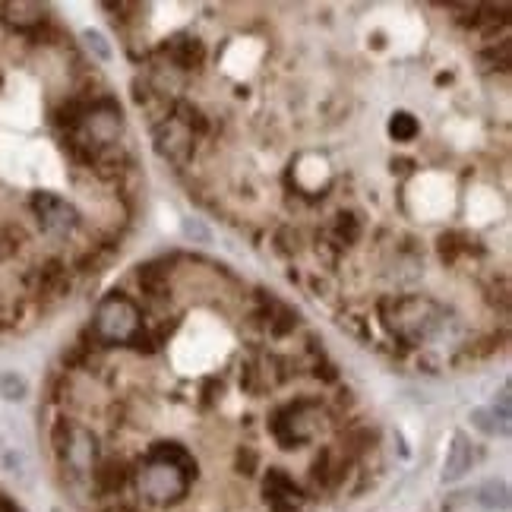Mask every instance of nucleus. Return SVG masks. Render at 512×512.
<instances>
[{"instance_id":"nucleus-1","label":"nucleus","mask_w":512,"mask_h":512,"mask_svg":"<svg viewBox=\"0 0 512 512\" xmlns=\"http://www.w3.org/2000/svg\"><path fill=\"white\" fill-rule=\"evenodd\" d=\"M140 329H143V313L124 291H111L98 301L92 317V342L98 348L127 345Z\"/></svg>"},{"instance_id":"nucleus-4","label":"nucleus","mask_w":512,"mask_h":512,"mask_svg":"<svg viewBox=\"0 0 512 512\" xmlns=\"http://www.w3.org/2000/svg\"><path fill=\"white\" fill-rule=\"evenodd\" d=\"M152 140H155V152L174 168H184L193 159V136L177 121H171V117L162 124H152Z\"/></svg>"},{"instance_id":"nucleus-20","label":"nucleus","mask_w":512,"mask_h":512,"mask_svg":"<svg viewBox=\"0 0 512 512\" xmlns=\"http://www.w3.org/2000/svg\"><path fill=\"white\" fill-rule=\"evenodd\" d=\"M418 367H424V373H437L440 361L433 358V354H424V358H418Z\"/></svg>"},{"instance_id":"nucleus-11","label":"nucleus","mask_w":512,"mask_h":512,"mask_svg":"<svg viewBox=\"0 0 512 512\" xmlns=\"http://www.w3.org/2000/svg\"><path fill=\"white\" fill-rule=\"evenodd\" d=\"M272 250L285 256V260H294V256H301L304 253V234L301 228H294V225H279L272 231Z\"/></svg>"},{"instance_id":"nucleus-3","label":"nucleus","mask_w":512,"mask_h":512,"mask_svg":"<svg viewBox=\"0 0 512 512\" xmlns=\"http://www.w3.org/2000/svg\"><path fill=\"white\" fill-rule=\"evenodd\" d=\"M313 411H320V399H298V402H288L279 411H272L269 433L275 437V443L282 449H298L310 443L313 433H317V424L310 418Z\"/></svg>"},{"instance_id":"nucleus-5","label":"nucleus","mask_w":512,"mask_h":512,"mask_svg":"<svg viewBox=\"0 0 512 512\" xmlns=\"http://www.w3.org/2000/svg\"><path fill=\"white\" fill-rule=\"evenodd\" d=\"M263 494L272 512H301L304 506V490L294 484V478L282 468H272L263 481Z\"/></svg>"},{"instance_id":"nucleus-10","label":"nucleus","mask_w":512,"mask_h":512,"mask_svg":"<svg viewBox=\"0 0 512 512\" xmlns=\"http://www.w3.org/2000/svg\"><path fill=\"white\" fill-rule=\"evenodd\" d=\"M471 465H475V456H471V443H468V437L465 433H456L452 437V446H449V452H446V465H443V481H459V478H465L468 471H471Z\"/></svg>"},{"instance_id":"nucleus-9","label":"nucleus","mask_w":512,"mask_h":512,"mask_svg":"<svg viewBox=\"0 0 512 512\" xmlns=\"http://www.w3.org/2000/svg\"><path fill=\"white\" fill-rule=\"evenodd\" d=\"M146 459L149 462H165V465L181 468V471H187L190 478L200 475V465H196L193 452L184 443H155V446H149Z\"/></svg>"},{"instance_id":"nucleus-17","label":"nucleus","mask_w":512,"mask_h":512,"mask_svg":"<svg viewBox=\"0 0 512 512\" xmlns=\"http://www.w3.org/2000/svg\"><path fill=\"white\" fill-rule=\"evenodd\" d=\"M184 238L193 244H212V231L200 222V219H184Z\"/></svg>"},{"instance_id":"nucleus-16","label":"nucleus","mask_w":512,"mask_h":512,"mask_svg":"<svg viewBox=\"0 0 512 512\" xmlns=\"http://www.w3.org/2000/svg\"><path fill=\"white\" fill-rule=\"evenodd\" d=\"M0 396L10 402H19L26 396V380L16 377V373H4V377H0Z\"/></svg>"},{"instance_id":"nucleus-19","label":"nucleus","mask_w":512,"mask_h":512,"mask_svg":"<svg viewBox=\"0 0 512 512\" xmlns=\"http://www.w3.org/2000/svg\"><path fill=\"white\" fill-rule=\"evenodd\" d=\"M256 468H260V456H256L253 449H241L238 452V471H241V475H253Z\"/></svg>"},{"instance_id":"nucleus-18","label":"nucleus","mask_w":512,"mask_h":512,"mask_svg":"<svg viewBox=\"0 0 512 512\" xmlns=\"http://www.w3.org/2000/svg\"><path fill=\"white\" fill-rule=\"evenodd\" d=\"M83 38H86V45H89L98 57H102V61H111V48H108V42H105V35H102V32H86Z\"/></svg>"},{"instance_id":"nucleus-14","label":"nucleus","mask_w":512,"mask_h":512,"mask_svg":"<svg viewBox=\"0 0 512 512\" xmlns=\"http://www.w3.org/2000/svg\"><path fill=\"white\" fill-rule=\"evenodd\" d=\"M475 500L484 506V509H506L509 506V487L503 481H487L478 487Z\"/></svg>"},{"instance_id":"nucleus-7","label":"nucleus","mask_w":512,"mask_h":512,"mask_svg":"<svg viewBox=\"0 0 512 512\" xmlns=\"http://www.w3.org/2000/svg\"><path fill=\"white\" fill-rule=\"evenodd\" d=\"M92 484L98 494H105V497H117V494H124L130 478H133V471L124 459H117V456H102L98 459V465L92 468Z\"/></svg>"},{"instance_id":"nucleus-6","label":"nucleus","mask_w":512,"mask_h":512,"mask_svg":"<svg viewBox=\"0 0 512 512\" xmlns=\"http://www.w3.org/2000/svg\"><path fill=\"white\" fill-rule=\"evenodd\" d=\"M162 57L168 61L165 67H171L174 73H190L206 64V45L193 35H174L171 42L162 45Z\"/></svg>"},{"instance_id":"nucleus-15","label":"nucleus","mask_w":512,"mask_h":512,"mask_svg":"<svg viewBox=\"0 0 512 512\" xmlns=\"http://www.w3.org/2000/svg\"><path fill=\"white\" fill-rule=\"evenodd\" d=\"M471 424H475L481 433H487V437H497V433H500V437H506V433H509V424L500 421L490 408H475V411H471Z\"/></svg>"},{"instance_id":"nucleus-13","label":"nucleus","mask_w":512,"mask_h":512,"mask_svg":"<svg viewBox=\"0 0 512 512\" xmlns=\"http://www.w3.org/2000/svg\"><path fill=\"white\" fill-rule=\"evenodd\" d=\"M298 329V313H291L285 304H279L272 310V317H269V326H266V332L272 339H288L291 332Z\"/></svg>"},{"instance_id":"nucleus-22","label":"nucleus","mask_w":512,"mask_h":512,"mask_svg":"<svg viewBox=\"0 0 512 512\" xmlns=\"http://www.w3.org/2000/svg\"><path fill=\"white\" fill-rule=\"evenodd\" d=\"M111 512H136V509H133V506H114Z\"/></svg>"},{"instance_id":"nucleus-12","label":"nucleus","mask_w":512,"mask_h":512,"mask_svg":"<svg viewBox=\"0 0 512 512\" xmlns=\"http://www.w3.org/2000/svg\"><path fill=\"white\" fill-rule=\"evenodd\" d=\"M418 133H421V124H418V117H415V114L396 111V114L389 117V136H392L396 143H411Z\"/></svg>"},{"instance_id":"nucleus-2","label":"nucleus","mask_w":512,"mask_h":512,"mask_svg":"<svg viewBox=\"0 0 512 512\" xmlns=\"http://www.w3.org/2000/svg\"><path fill=\"white\" fill-rule=\"evenodd\" d=\"M133 478H136V490H140V497L146 503H155V506L181 503L190 494V484L196 481L181 468L165 465V462H149V459H143L140 471H133Z\"/></svg>"},{"instance_id":"nucleus-21","label":"nucleus","mask_w":512,"mask_h":512,"mask_svg":"<svg viewBox=\"0 0 512 512\" xmlns=\"http://www.w3.org/2000/svg\"><path fill=\"white\" fill-rule=\"evenodd\" d=\"M0 512H23L10 497H0Z\"/></svg>"},{"instance_id":"nucleus-8","label":"nucleus","mask_w":512,"mask_h":512,"mask_svg":"<svg viewBox=\"0 0 512 512\" xmlns=\"http://www.w3.org/2000/svg\"><path fill=\"white\" fill-rule=\"evenodd\" d=\"M323 234H329L332 241H336L342 250L354 247L361 238H364V222H361V215L358 212H351V209H342L336 212L332 219L323 225Z\"/></svg>"}]
</instances>
